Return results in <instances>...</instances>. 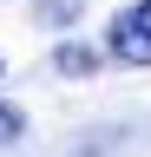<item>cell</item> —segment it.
Returning a JSON list of instances; mask_svg holds the SVG:
<instances>
[{
	"mask_svg": "<svg viewBox=\"0 0 151 157\" xmlns=\"http://www.w3.org/2000/svg\"><path fill=\"white\" fill-rule=\"evenodd\" d=\"M105 46H112V59H125V66H151V0H138V7H125L112 20Z\"/></svg>",
	"mask_w": 151,
	"mask_h": 157,
	"instance_id": "6da1fadb",
	"label": "cell"
},
{
	"mask_svg": "<svg viewBox=\"0 0 151 157\" xmlns=\"http://www.w3.org/2000/svg\"><path fill=\"white\" fill-rule=\"evenodd\" d=\"M53 66H59L66 78H85V72H99V52H92V46H59Z\"/></svg>",
	"mask_w": 151,
	"mask_h": 157,
	"instance_id": "7a4b0ae2",
	"label": "cell"
},
{
	"mask_svg": "<svg viewBox=\"0 0 151 157\" xmlns=\"http://www.w3.org/2000/svg\"><path fill=\"white\" fill-rule=\"evenodd\" d=\"M79 7L85 0H33V20H40V26H72Z\"/></svg>",
	"mask_w": 151,
	"mask_h": 157,
	"instance_id": "3957f363",
	"label": "cell"
},
{
	"mask_svg": "<svg viewBox=\"0 0 151 157\" xmlns=\"http://www.w3.org/2000/svg\"><path fill=\"white\" fill-rule=\"evenodd\" d=\"M20 131H26V118L13 111V105H0V144H13V137H20Z\"/></svg>",
	"mask_w": 151,
	"mask_h": 157,
	"instance_id": "277c9868",
	"label": "cell"
}]
</instances>
